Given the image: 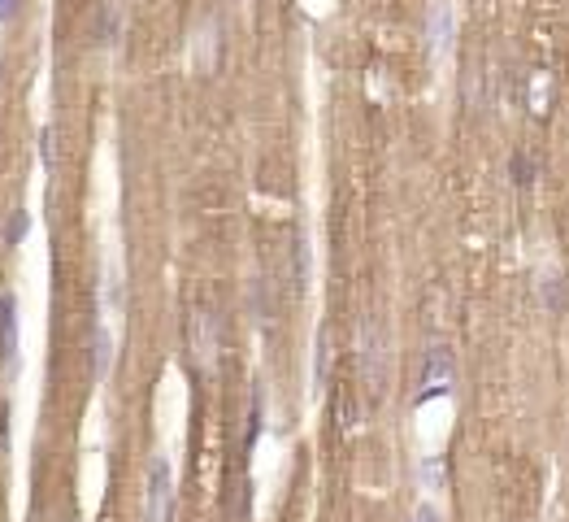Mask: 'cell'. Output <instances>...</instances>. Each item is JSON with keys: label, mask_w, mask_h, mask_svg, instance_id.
I'll use <instances>...</instances> for the list:
<instances>
[{"label": "cell", "mask_w": 569, "mask_h": 522, "mask_svg": "<svg viewBox=\"0 0 569 522\" xmlns=\"http://www.w3.org/2000/svg\"><path fill=\"white\" fill-rule=\"evenodd\" d=\"M118 27H122L118 9H113V5H100V9H96V44H100V48H113V44H118Z\"/></svg>", "instance_id": "9c48e42d"}, {"label": "cell", "mask_w": 569, "mask_h": 522, "mask_svg": "<svg viewBox=\"0 0 569 522\" xmlns=\"http://www.w3.org/2000/svg\"><path fill=\"white\" fill-rule=\"evenodd\" d=\"M170 509H174V466L166 453H153L144 470V518L170 522Z\"/></svg>", "instance_id": "3957f363"}, {"label": "cell", "mask_w": 569, "mask_h": 522, "mask_svg": "<svg viewBox=\"0 0 569 522\" xmlns=\"http://www.w3.org/2000/svg\"><path fill=\"white\" fill-rule=\"evenodd\" d=\"M457 44V18H452V0H431L426 9V53L444 61Z\"/></svg>", "instance_id": "277c9868"}, {"label": "cell", "mask_w": 569, "mask_h": 522, "mask_svg": "<svg viewBox=\"0 0 569 522\" xmlns=\"http://www.w3.org/2000/svg\"><path fill=\"white\" fill-rule=\"evenodd\" d=\"M543 305H548L552 314H561V309H565V288H561V279H556V275L543 279Z\"/></svg>", "instance_id": "7c38bea8"}, {"label": "cell", "mask_w": 569, "mask_h": 522, "mask_svg": "<svg viewBox=\"0 0 569 522\" xmlns=\"http://www.w3.org/2000/svg\"><path fill=\"white\" fill-rule=\"evenodd\" d=\"M14 18V0H0V22Z\"/></svg>", "instance_id": "9a60e30c"}, {"label": "cell", "mask_w": 569, "mask_h": 522, "mask_svg": "<svg viewBox=\"0 0 569 522\" xmlns=\"http://www.w3.org/2000/svg\"><path fill=\"white\" fill-rule=\"evenodd\" d=\"M92 357H96V379H105V375H109V362H113L109 322H96V331H92Z\"/></svg>", "instance_id": "ba28073f"}, {"label": "cell", "mask_w": 569, "mask_h": 522, "mask_svg": "<svg viewBox=\"0 0 569 522\" xmlns=\"http://www.w3.org/2000/svg\"><path fill=\"white\" fill-rule=\"evenodd\" d=\"M96 309H100V318H96V322H109V318H118V314H122V279H118V270H113V266H100Z\"/></svg>", "instance_id": "52a82bcc"}, {"label": "cell", "mask_w": 569, "mask_h": 522, "mask_svg": "<svg viewBox=\"0 0 569 522\" xmlns=\"http://www.w3.org/2000/svg\"><path fill=\"white\" fill-rule=\"evenodd\" d=\"M387 327L378 318H365L361 331H357V366H361V379L370 396H383V383H387Z\"/></svg>", "instance_id": "6da1fadb"}, {"label": "cell", "mask_w": 569, "mask_h": 522, "mask_svg": "<svg viewBox=\"0 0 569 522\" xmlns=\"http://www.w3.org/2000/svg\"><path fill=\"white\" fill-rule=\"evenodd\" d=\"M40 161H44V170H53V131H40Z\"/></svg>", "instance_id": "4fadbf2b"}, {"label": "cell", "mask_w": 569, "mask_h": 522, "mask_svg": "<svg viewBox=\"0 0 569 522\" xmlns=\"http://www.w3.org/2000/svg\"><path fill=\"white\" fill-rule=\"evenodd\" d=\"M31 231V214L27 209H14V218L5 222V244H22V235Z\"/></svg>", "instance_id": "8fae6325"}, {"label": "cell", "mask_w": 569, "mask_h": 522, "mask_svg": "<svg viewBox=\"0 0 569 522\" xmlns=\"http://www.w3.org/2000/svg\"><path fill=\"white\" fill-rule=\"evenodd\" d=\"M409 522H444V518H439V509H435L431 501H422V505L413 509V518H409Z\"/></svg>", "instance_id": "5bb4252c"}, {"label": "cell", "mask_w": 569, "mask_h": 522, "mask_svg": "<svg viewBox=\"0 0 569 522\" xmlns=\"http://www.w3.org/2000/svg\"><path fill=\"white\" fill-rule=\"evenodd\" d=\"M417 475H422V483L431 492H439L444 488V462H439V457H422V466H417Z\"/></svg>", "instance_id": "30bf717a"}, {"label": "cell", "mask_w": 569, "mask_h": 522, "mask_svg": "<svg viewBox=\"0 0 569 522\" xmlns=\"http://www.w3.org/2000/svg\"><path fill=\"white\" fill-rule=\"evenodd\" d=\"M18 344H22V327H18V296L0 292V366L9 375H18Z\"/></svg>", "instance_id": "8992f818"}, {"label": "cell", "mask_w": 569, "mask_h": 522, "mask_svg": "<svg viewBox=\"0 0 569 522\" xmlns=\"http://www.w3.org/2000/svg\"><path fill=\"white\" fill-rule=\"evenodd\" d=\"M187 353H192V366L200 375H213L222 362V331L218 318L209 309H192V322H187Z\"/></svg>", "instance_id": "7a4b0ae2"}, {"label": "cell", "mask_w": 569, "mask_h": 522, "mask_svg": "<svg viewBox=\"0 0 569 522\" xmlns=\"http://www.w3.org/2000/svg\"><path fill=\"white\" fill-rule=\"evenodd\" d=\"M452 388V348L448 344H431L426 348V362H422V392H417V405L435 401Z\"/></svg>", "instance_id": "5b68a950"}]
</instances>
